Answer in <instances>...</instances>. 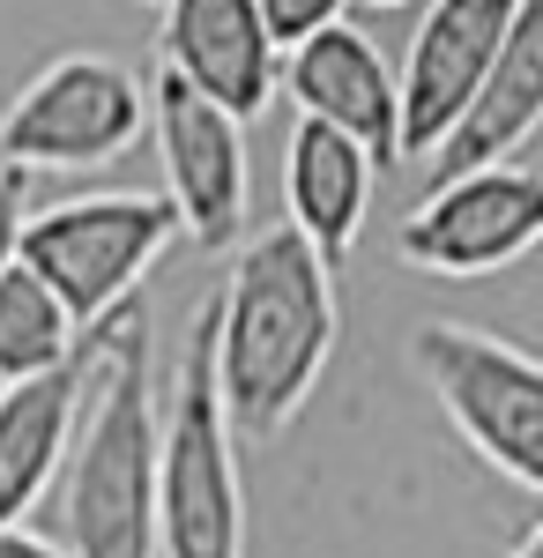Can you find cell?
Masks as SVG:
<instances>
[{
    "label": "cell",
    "mask_w": 543,
    "mask_h": 558,
    "mask_svg": "<svg viewBox=\"0 0 543 558\" xmlns=\"http://www.w3.org/2000/svg\"><path fill=\"white\" fill-rule=\"evenodd\" d=\"M335 268L291 216L239 246L231 276L209 299V357L216 395L239 439H276L335 357Z\"/></svg>",
    "instance_id": "1"
},
{
    "label": "cell",
    "mask_w": 543,
    "mask_h": 558,
    "mask_svg": "<svg viewBox=\"0 0 543 558\" xmlns=\"http://www.w3.org/2000/svg\"><path fill=\"white\" fill-rule=\"evenodd\" d=\"M89 402L60 462V551L157 558V343L142 299L89 320Z\"/></svg>",
    "instance_id": "2"
},
{
    "label": "cell",
    "mask_w": 543,
    "mask_h": 558,
    "mask_svg": "<svg viewBox=\"0 0 543 558\" xmlns=\"http://www.w3.org/2000/svg\"><path fill=\"white\" fill-rule=\"evenodd\" d=\"M157 410V558H246V484L239 432L216 395L209 305L194 313L179 373Z\"/></svg>",
    "instance_id": "3"
},
{
    "label": "cell",
    "mask_w": 543,
    "mask_h": 558,
    "mask_svg": "<svg viewBox=\"0 0 543 558\" xmlns=\"http://www.w3.org/2000/svg\"><path fill=\"white\" fill-rule=\"evenodd\" d=\"M418 380L432 387L439 417L461 432L476 462L543 499V357L469 320H424L410 336Z\"/></svg>",
    "instance_id": "4"
},
{
    "label": "cell",
    "mask_w": 543,
    "mask_h": 558,
    "mask_svg": "<svg viewBox=\"0 0 543 558\" xmlns=\"http://www.w3.org/2000/svg\"><path fill=\"white\" fill-rule=\"evenodd\" d=\"M179 231L186 223L171 194H83L23 223V268L75 313V328H89L112 305L142 299V276L165 260Z\"/></svg>",
    "instance_id": "5"
},
{
    "label": "cell",
    "mask_w": 543,
    "mask_h": 558,
    "mask_svg": "<svg viewBox=\"0 0 543 558\" xmlns=\"http://www.w3.org/2000/svg\"><path fill=\"white\" fill-rule=\"evenodd\" d=\"M149 128V89L105 52H60L0 112V165L23 172H97Z\"/></svg>",
    "instance_id": "6"
},
{
    "label": "cell",
    "mask_w": 543,
    "mask_h": 558,
    "mask_svg": "<svg viewBox=\"0 0 543 558\" xmlns=\"http://www.w3.org/2000/svg\"><path fill=\"white\" fill-rule=\"evenodd\" d=\"M536 246H543V172L514 165V157L432 179V194L395 231V254L418 260L424 276H447V283L499 276Z\"/></svg>",
    "instance_id": "7"
},
{
    "label": "cell",
    "mask_w": 543,
    "mask_h": 558,
    "mask_svg": "<svg viewBox=\"0 0 543 558\" xmlns=\"http://www.w3.org/2000/svg\"><path fill=\"white\" fill-rule=\"evenodd\" d=\"M149 134H157V165H165V194L194 246H239L246 223V120H231L216 97L186 83L179 68L157 60L149 83Z\"/></svg>",
    "instance_id": "8"
},
{
    "label": "cell",
    "mask_w": 543,
    "mask_h": 558,
    "mask_svg": "<svg viewBox=\"0 0 543 558\" xmlns=\"http://www.w3.org/2000/svg\"><path fill=\"white\" fill-rule=\"evenodd\" d=\"M521 0H424L410 60H402V165L432 157L439 134L469 112V97L484 83L492 52H499L506 23Z\"/></svg>",
    "instance_id": "9"
},
{
    "label": "cell",
    "mask_w": 543,
    "mask_h": 558,
    "mask_svg": "<svg viewBox=\"0 0 543 558\" xmlns=\"http://www.w3.org/2000/svg\"><path fill=\"white\" fill-rule=\"evenodd\" d=\"M157 60L216 97L231 120H261L283 89V45L268 31L261 0H157Z\"/></svg>",
    "instance_id": "10"
},
{
    "label": "cell",
    "mask_w": 543,
    "mask_h": 558,
    "mask_svg": "<svg viewBox=\"0 0 543 558\" xmlns=\"http://www.w3.org/2000/svg\"><path fill=\"white\" fill-rule=\"evenodd\" d=\"M283 89L305 120L358 134L373 149V165H402V83L365 31L328 23L313 38L283 45Z\"/></svg>",
    "instance_id": "11"
},
{
    "label": "cell",
    "mask_w": 543,
    "mask_h": 558,
    "mask_svg": "<svg viewBox=\"0 0 543 558\" xmlns=\"http://www.w3.org/2000/svg\"><path fill=\"white\" fill-rule=\"evenodd\" d=\"M83 402H89V336L60 365L0 387V529L23 521L60 484V462H68L75 425H83Z\"/></svg>",
    "instance_id": "12"
},
{
    "label": "cell",
    "mask_w": 543,
    "mask_h": 558,
    "mask_svg": "<svg viewBox=\"0 0 543 558\" xmlns=\"http://www.w3.org/2000/svg\"><path fill=\"white\" fill-rule=\"evenodd\" d=\"M536 128H543V0H521L499 52H492V68H484V83H476V97H469V112L439 134L432 179H455L469 165H499Z\"/></svg>",
    "instance_id": "13"
},
{
    "label": "cell",
    "mask_w": 543,
    "mask_h": 558,
    "mask_svg": "<svg viewBox=\"0 0 543 558\" xmlns=\"http://www.w3.org/2000/svg\"><path fill=\"white\" fill-rule=\"evenodd\" d=\"M373 149L358 134L328 128V120H305L298 112L291 142H283V209L305 231V246L328 260H342L365 231V209H373Z\"/></svg>",
    "instance_id": "14"
},
{
    "label": "cell",
    "mask_w": 543,
    "mask_h": 558,
    "mask_svg": "<svg viewBox=\"0 0 543 558\" xmlns=\"http://www.w3.org/2000/svg\"><path fill=\"white\" fill-rule=\"evenodd\" d=\"M75 343H83L75 313L15 260V268L0 276V380H31L45 365H60Z\"/></svg>",
    "instance_id": "15"
},
{
    "label": "cell",
    "mask_w": 543,
    "mask_h": 558,
    "mask_svg": "<svg viewBox=\"0 0 543 558\" xmlns=\"http://www.w3.org/2000/svg\"><path fill=\"white\" fill-rule=\"evenodd\" d=\"M23 223H31V172L0 165V276L23 260Z\"/></svg>",
    "instance_id": "16"
},
{
    "label": "cell",
    "mask_w": 543,
    "mask_h": 558,
    "mask_svg": "<svg viewBox=\"0 0 543 558\" xmlns=\"http://www.w3.org/2000/svg\"><path fill=\"white\" fill-rule=\"evenodd\" d=\"M342 8L350 0H261L276 45H298V38H313V31H328V23H342Z\"/></svg>",
    "instance_id": "17"
},
{
    "label": "cell",
    "mask_w": 543,
    "mask_h": 558,
    "mask_svg": "<svg viewBox=\"0 0 543 558\" xmlns=\"http://www.w3.org/2000/svg\"><path fill=\"white\" fill-rule=\"evenodd\" d=\"M0 558H68V551H60L52 536H31L23 521H8V529H0Z\"/></svg>",
    "instance_id": "18"
},
{
    "label": "cell",
    "mask_w": 543,
    "mask_h": 558,
    "mask_svg": "<svg viewBox=\"0 0 543 558\" xmlns=\"http://www.w3.org/2000/svg\"><path fill=\"white\" fill-rule=\"evenodd\" d=\"M506 558H543V521L529 529V536H514V551H506Z\"/></svg>",
    "instance_id": "19"
},
{
    "label": "cell",
    "mask_w": 543,
    "mask_h": 558,
    "mask_svg": "<svg viewBox=\"0 0 543 558\" xmlns=\"http://www.w3.org/2000/svg\"><path fill=\"white\" fill-rule=\"evenodd\" d=\"M373 8H402V0H373Z\"/></svg>",
    "instance_id": "20"
},
{
    "label": "cell",
    "mask_w": 543,
    "mask_h": 558,
    "mask_svg": "<svg viewBox=\"0 0 543 558\" xmlns=\"http://www.w3.org/2000/svg\"><path fill=\"white\" fill-rule=\"evenodd\" d=\"M0 387H8V380H0Z\"/></svg>",
    "instance_id": "21"
}]
</instances>
